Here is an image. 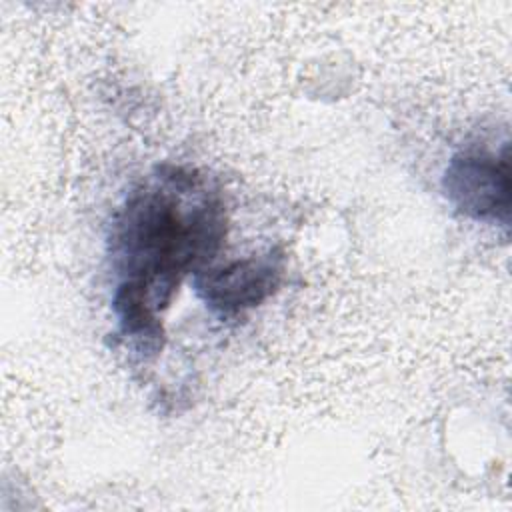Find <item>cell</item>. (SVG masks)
Instances as JSON below:
<instances>
[{"mask_svg":"<svg viewBox=\"0 0 512 512\" xmlns=\"http://www.w3.org/2000/svg\"><path fill=\"white\" fill-rule=\"evenodd\" d=\"M286 270V256L280 248L232 260L224 266H206L192 276L198 300L218 318L230 320L262 306L272 298Z\"/></svg>","mask_w":512,"mask_h":512,"instance_id":"3","label":"cell"},{"mask_svg":"<svg viewBox=\"0 0 512 512\" xmlns=\"http://www.w3.org/2000/svg\"><path fill=\"white\" fill-rule=\"evenodd\" d=\"M442 192L460 216L508 230L512 196L508 144L500 152L472 146L452 154L442 172Z\"/></svg>","mask_w":512,"mask_h":512,"instance_id":"2","label":"cell"},{"mask_svg":"<svg viewBox=\"0 0 512 512\" xmlns=\"http://www.w3.org/2000/svg\"><path fill=\"white\" fill-rule=\"evenodd\" d=\"M226 232L220 188L198 168L158 164L126 194L112 216L108 262L112 314L138 352H160L164 312L182 280L220 252Z\"/></svg>","mask_w":512,"mask_h":512,"instance_id":"1","label":"cell"}]
</instances>
